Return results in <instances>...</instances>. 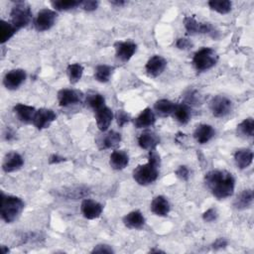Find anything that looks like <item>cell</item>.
Masks as SVG:
<instances>
[{
  "label": "cell",
  "instance_id": "obj_1",
  "mask_svg": "<svg viewBox=\"0 0 254 254\" xmlns=\"http://www.w3.org/2000/svg\"><path fill=\"white\" fill-rule=\"evenodd\" d=\"M204 183L217 199L229 197L234 192L235 180L231 173L225 170H211L205 174Z\"/></svg>",
  "mask_w": 254,
  "mask_h": 254
},
{
  "label": "cell",
  "instance_id": "obj_2",
  "mask_svg": "<svg viewBox=\"0 0 254 254\" xmlns=\"http://www.w3.org/2000/svg\"><path fill=\"white\" fill-rule=\"evenodd\" d=\"M161 165V158L158 152L150 150L148 154V162L137 166L133 170V179L140 186H148L154 183L159 177V168Z\"/></svg>",
  "mask_w": 254,
  "mask_h": 254
},
{
  "label": "cell",
  "instance_id": "obj_3",
  "mask_svg": "<svg viewBox=\"0 0 254 254\" xmlns=\"http://www.w3.org/2000/svg\"><path fill=\"white\" fill-rule=\"evenodd\" d=\"M24 207L25 202L21 197L12 194H6L3 190L1 191L0 214L1 218L6 223H11L16 220L22 213Z\"/></svg>",
  "mask_w": 254,
  "mask_h": 254
},
{
  "label": "cell",
  "instance_id": "obj_4",
  "mask_svg": "<svg viewBox=\"0 0 254 254\" xmlns=\"http://www.w3.org/2000/svg\"><path fill=\"white\" fill-rule=\"evenodd\" d=\"M217 55L213 49L203 47L194 53L192 64L197 71L201 72L214 66L217 63Z\"/></svg>",
  "mask_w": 254,
  "mask_h": 254
},
{
  "label": "cell",
  "instance_id": "obj_5",
  "mask_svg": "<svg viewBox=\"0 0 254 254\" xmlns=\"http://www.w3.org/2000/svg\"><path fill=\"white\" fill-rule=\"evenodd\" d=\"M11 23L17 30L25 28L32 20V11L28 4L25 2H17L10 12Z\"/></svg>",
  "mask_w": 254,
  "mask_h": 254
},
{
  "label": "cell",
  "instance_id": "obj_6",
  "mask_svg": "<svg viewBox=\"0 0 254 254\" xmlns=\"http://www.w3.org/2000/svg\"><path fill=\"white\" fill-rule=\"evenodd\" d=\"M58 13L52 9H42L38 12L34 20L35 29L38 32H44L50 30L56 23Z\"/></svg>",
  "mask_w": 254,
  "mask_h": 254
},
{
  "label": "cell",
  "instance_id": "obj_7",
  "mask_svg": "<svg viewBox=\"0 0 254 254\" xmlns=\"http://www.w3.org/2000/svg\"><path fill=\"white\" fill-rule=\"evenodd\" d=\"M209 109L213 116L218 118L224 117L231 112L232 102L226 96L216 95L210 100Z\"/></svg>",
  "mask_w": 254,
  "mask_h": 254
},
{
  "label": "cell",
  "instance_id": "obj_8",
  "mask_svg": "<svg viewBox=\"0 0 254 254\" xmlns=\"http://www.w3.org/2000/svg\"><path fill=\"white\" fill-rule=\"evenodd\" d=\"M184 25L188 35L197 34H210L214 37V28L209 23L197 22L193 17L187 16L184 19Z\"/></svg>",
  "mask_w": 254,
  "mask_h": 254
},
{
  "label": "cell",
  "instance_id": "obj_9",
  "mask_svg": "<svg viewBox=\"0 0 254 254\" xmlns=\"http://www.w3.org/2000/svg\"><path fill=\"white\" fill-rule=\"evenodd\" d=\"M116 59L122 63H127L136 53L137 45L131 41H118L114 44Z\"/></svg>",
  "mask_w": 254,
  "mask_h": 254
},
{
  "label": "cell",
  "instance_id": "obj_10",
  "mask_svg": "<svg viewBox=\"0 0 254 254\" xmlns=\"http://www.w3.org/2000/svg\"><path fill=\"white\" fill-rule=\"evenodd\" d=\"M27 73L22 68H15L7 71L3 77V84L9 90L18 89L26 80Z\"/></svg>",
  "mask_w": 254,
  "mask_h": 254
},
{
  "label": "cell",
  "instance_id": "obj_11",
  "mask_svg": "<svg viewBox=\"0 0 254 254\" xmlns=\"http://www.w3.org/2000/svg\"><path fill=\"white\" fill-rule=\"evenodd\" d=\"M57 119V114L54 110L49 108L37 109L32 124L38 129L43 130L48 128Z\"/></svg>",
  "mask_w": 254,
  "mask_h": 254
},
{
  "label": "cell",
  "instance_id": "obj_12",
  "mask_svg": "<svg viewBox=\"0 0 254 254\" xmlns=\"http://www.w3.org/2000/svg\"><path fill=\"white\" fill-rule=\"evenodd\" d=\"M82 99V93L76 89L63 88L58 91V101L59 105L62 107H66L80 103Z\"/></svg>",
  "mask_w": 254,
  "mask_h": 254
},
{
  "label": "cell",
  "instance_id": "obj_13",
  "mask_svg": "<svg viewBox=\"0 0 254 254\" xmlns=\"http://www.w3.org/2000/svg\"><path fill=\"white\" fill-rule=\"evenodd\" d=\"M103 205L91 198H84L80 204V212L86 219H95L102 213Z\"/></svg>",
  "mask_w": 254,
  "mask_h": 254
},
{
  "label": "cell",
  "instance_id": "obj_14",
  "mask_svg": "<svg viewBox=\"0 0 254 254\" xmlns=\"http://www.w3.org/2000/svg\"><path fill=\"white\" fill-rule=\"evenodd\" d=\"M167 66V61L165 58L159 55H155L151 57L145 65V70L148 76L157 77L163 73Z\"/></svg>",
  "mask_w": 254,
  "mask_h": 254
},
{
  "label": "cell",
  "instance_id": "obj_15",
  "mask_svg": "<svg viewBox=\"0 0 254 254\" xmlns=\"http://www.w3.org/2000/svg\"><path fill=\"white\" fill-rule=\"evenodd\" d=\"M89 192V189L85 186H72L58 190L56 193L65 199H79L86 197Z\"/></svg>",
  "mask_w": 254,
  "mask_h": 254
},
{
  "label": "cell",
  "instance_id": "obj_16",
  "mask_svg": "<svg viewBox=\"0 0 254 254\" xmlns=\"http://www.w3.org/2000/svg\"><path fill=\"white\" fill-rule=\"evenodd\" d=\"M24 165L23 157L15 151L9 152L5 155L2 163V170L5 173H13L20 170Z\"/></svg>",
  "mask_w": 254,
  "mask_h": 254
},
{
  "label": "cell",
  "instance_id": "obj_17",
  "mask_svg": "<svg viewBox=\"0 0 254 254\" xmlns=\"http://www.w3.org/2000/svg\"><path fill=\"white\" fill-rule=\"evenodd\" d=\"M112 119H113V112L106 105L98 109L97 111H95L96 125L101 132H105L108 130L112 122Z\"/></svg>",
  "mask_w": 254,
  "mask_h": 254
},
{
  "label": "cell",
  "instance_id": "obj_18",
  "mask_svg": "<svg viewBox=\"0 0 254 254\" xmlns=\"http://www.w3.org/2000/svg\"><path fill=\"white\" fill-rule=\"evenodd\" d=\"M13 111L21 122L29 124V123H32L37 109L31 105H27L24 103H17L13 107Z\"/></svg>",
  "mask_w": 254,
  "mask_h": 254
},
{
  "label": "cell",
  "instance_id": "obj_19",
  "mask_svg": "<svg viewBox=\"0 0 254 254\" xmlns=\"http://www.w3.org/2000/svg\"><path fill=\"white\" fill-rule=\"evenodd\" d=\"M129 164V156L124 150H114L109 157V165L113 170L120 171Z\"/></svg>",
  "mask_w": 254,
  "mask_h": 254
},
{
  "label": "cell",
  "instance_id": "obj_20",
  "mask_svg": "<svg viewBox=\"0 0 254 254\" xmlns=\"http://www.w3.org/2000/svg\"><path fill=\"white\" fill-rule=\"evenodd\" d=\"M122 221L129 229H140L144 226L146 220L140 210H132L123 217Z\"/></svg>",
  "mask_w": 254,
  "mask_h": 254
},
{
  "label": "cell",
  "instance_id": "obj_21",
  "mask_svg": "<svg viewBox=\"0 0 254 254\" xmlns=\"http://www.w3.org/2000/svg\"><path fill=\"white\" fill-rule=\"evenodd\" d=\"M160 143L159 136L153 131L146 130L138 137V145L144 150H154Z\"/></svg>",
  "mask_w": 254,
  "mask_h": 254
},
{
  "label": "cell",
  "instance_id": "obj_22",
  "mask_svg": "<svg viewBox=\"0 0 254 254\" xmlns=\"http://www.w3.org/2000/svg\"><path fill=\"white\" fill-rule=\"evenodd\" d=\"M155 121H156L155 113L153 112V110L150 107H146L145 109H143L140 112V114L133 120L134 126L138 129L150 127V126L154 125Z\"/></svg>",
  "mask_w": 254,
  "mask_h": 254
},
{
  "label": "cell",
  "instance_id": "obj_23",
  "mask_svg": "<svg viewBox=\"0 0 254 254\" xmlns=\"http://www.w3.org/2000/svg\"><path fill=\"white\" fill-rule=\"evenodd\" d=\"M215 134V130L209 124H199L196 126L193 132V138L199 144H205L209 142Z\"/></svg>",
  "mask_w": 254,
  "mask_h": 254
},
{
  "label": "cell",
  "instance_id": "obj_24",
  "mask_svg": "<svg viewBox=\"0 0 254 254\" xmlns=\"http://www.w3.org/2000/svg\"><path fill=\"white\" fill-rule=\"evenodd\" d=\"M253 199H254V194L253 190L251 189H246L243 190L233 200V206L236 209L243 210L246 208L251 207L253 204Z\"/></svg>",
  "mask_w": 254,
  "mask_h": 254
},
{
  "label": "cell",
  "instance_id": "obj_25",
  "mask_svg": "<svg viewBox=\"0 0 254 254\" xmlns=\"http://www.w3.org/2000/svg\"><path fill=\"white\" fill-rule=\"evenodd\" d=\"M151 211L158 216H167L170 212V203L164 195H157L151 202Z\"/></svg>",
  "mask_w": 254,
  "mask_h": 254
},
{
  "label": "cell",
  "instance_id": "obj_26",
  "mask_svg": "<svg viewBox=\"0 0 254 254\" xmlns=\"http://www.w3.org/2000/svg\"><path fill=\"white\" fill-rule=\"evenodd\" d=\"M234 162L238 169L248 168L253 162V152L250 149H239L234 153Z\"/></svg>",
  "mask_w": 254,
  "mask_h": 254
},
{
  "label": "cell",
  "instance_id": "obj_27",
  "mask_svg": "<svg viewBox=\"0 0 254 254\" xmlns=\"http://www.w3.org/2000/svg\"><path fill=\"white\" fill-rule=\"evenodd\" d=\"M175 106H176V103H174L173 101L166 98H162L155 102L154 109L159 116L167 117L173 114Z\"/></svg>",
  "mask_w": 254,
  "mask_h": 254
},
{
  "label": "cell",
  "instance_id": "obj_28",
  "mask_svg": "<svg viewBox=\"0 0 254 254\" xmlns=\"http://www.w3.org/2000/svg\"><path fill=\"white\" fill-rule=\"evenodd\" d=\"M172 116L181 124H187L190 119V108L187 103L176 104Z\"/></svg>",
  "mask_w": 254,
  "mask_h": 254
},
{
  "label": "cell",
  "instance_id": "obj_29",
  "mask_svg": "<svg viewBox=\"0 0 254 254\" xmlns=\"http://www.w3.org/2000/svg\"><path fill=\"white\" fill-rule=\"evenodd\" d=\"M16 27L11 23L5 20L0 21V43L3 45L8 42L16 33Z\"/></svg>",
  "mask_w": 254,
  "mask_h": 254
},
{
  "label": "cell",
  "instance_id": "obj_30",
  "mask_svg": "<svg viewBox=\"0 0 254 254\" xmlns=\"http://www.w3.org/2000/svg\"><path fill=\"white\" fill-rule=\"evenodd\" d=\"M113 71L114 66L108 64H98L94 70V78L101 83H105L110 79Z\"/></svg>",
  "mask_w": 254,
  "mask_h": 254
},
{
  "label": "cell",
  "instance_id": "obj_31",
  "mask_svg": "<svg viewBox=\"0 0 254 254\" xmlns=\"http://www.w3.org/2000/svg\"><path fill=\"white\" fill-rule=\"evenodd\" d=\"M121 142V135L120 133L116 131H109L107 132L101 139L100 144H101V149H111L116 147L119 143Z\"/></svg>",
  "mask_w": 254,
  "mask_h": 254
},
{
  "label": "cell",
  "instance_id": "obj_32",
  "mask_svg": "<svg viewBox=\"0 0 254 254\" xmlns=\"http://www.w3.org/2000/svg\"><path fill=\"white\" fill-rule=\"evenodd\" d=\"M208 6L211 10L224 15L231 11L232 3L229 0H210L208 1Z\"/></svg>",
  "mask_w": 254,
  "mask_h": 254
},
{
  "label": "cell",
  "instance_id": "obj_33",
  "mask_svg": "<svg viewBox=\"0 0 254 254\" xmlns=\"http://www.w3.org/2000/svg\"><path fill=\"white\" fill-rule=\"evenodd\" d=\"M66 73H67L69 82L70 83H76L77 81L80 80V78L82 76L83 66L78 63L69 64L66 67Z\"/></svg>",
  "mask_w": 254,
  "mask_h": 254
},
{
  "label": "cell",
  "instance_id": "obj_34",
  "mask_svg": "<svg viewBox=\"0 0 254 254\" xmlns=\"http://www.w3.org/2000/svg\"><path fill=\"white\" fill-rule=\"evenodd\" d=\"M80 2L78 0H55L51 1V5L56 11H68L79 7Z\"/></svg>",
  "mask_w": 254,
  "mask_h": 254
},
{
  "label": "cell",
  "instance_id": "obj_35",
  "mask_svg": "<svg viewBox=\"0 0 254 254\" xmlns=\"http://www.w3.org/2000/svg\"><path fill=\"white\" fill-rule=\"evenodd\" d=\"M237 131L240 135L245 137H252L254 135V120L252 117L245 118L237 125Z\"/></svg>",
  "mask_w": 254,
  "mask_h": 254
},
{
  "label": "cell",
  "instance_id": "obj_36",
  "mask_svg": "<svg viewBox=\"0 0 254 254\" xmlns=\"http://www.w3.org/2000/svg\"><path fill=\"white\" fill-rule=\"evenodd\" d=\"M86 103L88 106L95 111L105 106V98L100 93H92L88 94L86 97Z\"/></svg>",
  "mask_w": 254,
  "mask_h": 254
},
{
  "label": "cell",
  "instance_id": "obj_37",
  "mask_svg": "<svg viewBox=\"0 0 254 254\" xmlns=\"http://www.w3.org/2000/svg\"><path fill=\"white\" fill-rule=\"evenodd\" d=\"M130 120H131V117L126 111L118 110L116 112V121H117V124H118L119 127H123Z\"/></svg>",
  "mask_w": 254,
  "mask_h": 254
},
{
  "label": "cell",
  "instance_id": "obj_38",
  "mask_svg": "<svg viewBox=\"0 0 254 254\" xmlns=\"http://www.w3.org/2000/svg\"><path fill=\"white\" fill-rule=\"evenodd\" d=\"M217 216H218V213L216 211L215 208L213 207H210L208 209H206L203 213H202V219L203 221L205 222H212V221H215L217 219Z\"/></svg>",
  "mask_w": 254,
  "mask_h": 254
},
{
  "label": "cell",
  "instance_id": "obj_39",
  "mask_svg": "<svg viewBox=\"0 0 254 254\" xmlns=\"http://www.w3.org/2000/svg\"><path fill=\"white\" fill-rule=\"evenodd\" d=\"M79 7L81 9H83L84 11L91 12V11H94V10L97 9L98 1H96V0H83V1L80 2Z\"/></svg>",
  "mask_w": 254,
  "mask_h": 254
},
{
  "label": "cell",
  "instance_id": "obj_40",
  "mask_svg": "<svg viewBox=\"0 0 254 254\" xmlns=\"http://www.w3.org/2000/svg\"><path fill=\"white\" fill-rule=\"evenodd\" d=\"M175 174L182 181H188L190 178V170L187 166H184V165L179 166L178 169L176 170Z\"/></svg>",
  "mask_w": 254,
  "mask_h": 254
},
{
  "label": "cell",
  "instance_id": "obj_41",
  "mask_svg": "<svg viewBox=\"0 0 254 254\" xmlns=\"http://www.w3.org/2000/svg\"><path fill=\"white\" fill-rule=\"evenodd\" d=\"M91 253H114V250L112 249V247L110 245L107 244H97L96 246L93 247V249L91 250Z\"/></svg>",
  "mask_w": 254,
  "mask_h": 254
},
{
  "label": "cell",
  "instance_id": "obj_42",
  "mask_svg": "<svg viewBox=\"0 0 254 254\" xmlns=\"http://www.w3.org/2000/svg\"><path fill=\"white\" fill-rule=\"evenodd\" d=\"M192 46L191 42L186 38H180L176 42V47L180 50H188Z\"/></svg>",
  "mask_w": 254,
  "mask_h": 254
},
{
  "label": "cell",
  "instance_id": "obj_43",
  "mask_svg": "<svg viewBox=\"0 0 254 254\" xmlns=\"http://www.w3.org/2000/svg\"><path fill=\"white\" fill-rule=\"evenodd\" d=\"M228 244V241L225 239V238H222V237H219L217 238L213 243H212V248L217 250V249H221V248H224L226 247Z\"/></svg>",
  "mask_w": 254,
  "mask_h": 254
},
{
  "label": "cell",
  "instance_id": "obj_44",
  "mask_svg": "<svg viewBox=\"0 0 254 254\" xmlns=\"http://www.w3.org/2000/svg\"><path fill=\"white\" fill-rule=\"evenodd\" d=\"M64 161H65L64 158H63V157H61V156H59V155H56V154L52 155V156L49 158V163H50V164H59V163H62V162H64Z\"/></svg>",
  "mask_w": 254,
  "mask_h": 254
},
{
  "label": "cell",
  "instance_id": "obj_45",
  "mask_svg": "<svg viewBox=\"0 0 254 254\" xmlns=\"http://www.w3.org/2000/svg\"><path fill=\"white\" fill-rule=\"evenodd\" d=\"M110 3L112 5H115V6H118V7H121L123 5L126 4V1H123V0H111Z\"/></svg>",
  "mask_w": 254,
  "mask_h": 254
},
{
  "label": "cell",
  "instance_id": "obj_46",
  "mask_svg": "<svg viewBox=\"0 0 254 254\" xmlns=\"http://www.w3.org/2000/svg\"><path fill=\"white\" fill-rule=\"evenodd\" d=\"M150 252H151V253H153V252H156V253H164V251H162V250H160V249H151Z\"/></svg>",
  "mask_w": 254,
  "mask_h": 254
}]
</instances>
